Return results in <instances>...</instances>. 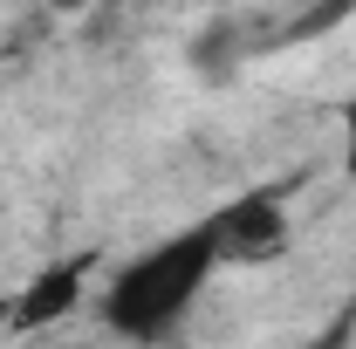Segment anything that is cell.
Returning a JSON list of instances; mask_svg holds the SVG:
<instances>
[{
  "label": "cell",
  "mask_w": 356,
  "mask_h": 349,
  "mask_svg": "<svg viewBox=\"0 0 356 349\" xmlns=\"http://www.w3.org/2000/svg\"><path fill=\"white\" fill-rule=\"evenodd\" d=\"M281 240H288V219L274 213L267 199H240L220 219V233H213V247H226V261H267Z\"/></svg>",
  "instance_id": "obj_1"
},
{
  "label": "cell",
  "mask_w": 356,
  "mask_h": 349,
  "mask_svg": "<svg viewBox=\"0 0 356 349\" xmlns=\"http://www.w3.org/2000/svg\"><path fill=\"white\" fill-rule=\"evenodd\" d=\"M76 302H83V267H48L42 281L21 295V315H14V322H21V329H42V322H62Z\"/></svg>",
  "instance_id": "obj_2"
},
{
  "label": "cell",
  "mask_w": 356,
  "mask_h": 349,
  "mask_svg": "<svg viewBox=\"0 0 356 349\" xmlns=\"http://www.w3.org/2000/svg\"><path fill=\"white\" fill-rule=\"evenodd\" d=\"M48 7H55V14H83L89 0H48Z\"/></svg>",
  "instance_id": "obj_3"
}]
</instances>
